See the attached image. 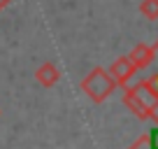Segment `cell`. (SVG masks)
I'll list each match as a JSON object with an SVG mask.
<instances>
[{
  "label": "cell",
  "instance_id": "1",
  "mask_svg": "<svg viewBox=\"0 0 158 149\" xmlns=\"http://www.w3.org/2000/svg\"><path fill=\"white\" fill-rule=\"evenodd\" d=\"M116 86L118 84H116V79H114L112 74H109V70L100 68V65H98V68H93L84 79L79 82V89L84 91L93 103H105V100L114 93Z\"/></svg>",
  "mask_w": 158,
  "mask_h": 149
},
{
  "label": "cell",
  "instance_id": "2",
  "mask_svg": "<svg viewBox=\"0 0 158 149\" xmlns=\"http://www.w3.org/2000/svg\"><path fill=\"white\" fill-rule=\"evenodd\" d=\"M126 91H130V93H133L142 105H147L151 112L158 109V86H156V82H153L151 77L139 79L137 84H133V86H126Z\"/></svg>",
  "mask_w": 158,
  "mask_h": 149
},
{
  "label": "cell",
  "instance_id": "3",
  "mask_svg": "<svg viewBox=\"0 0 158 149\" xmlns=\"http://www.w3.org/2000/svg\"><path fill=\"white\" fill-rule=\"evenodd\" d=\"M109 74L116 79L118 86L126 89V86H130V82L135 79L137 68H135V63L130 61V56H118V58H114V63L109 65Z\"/></svg>",
  "mask_w": 158,
  "mask_h": 149
},
{
  "label": "cell",
  "instance_id": "4",
  "mask_svg": "<svg viewBox=\"0 0 158 149\" xmlns=\"http://www.w3.org/2000/svg\"><path fill=\"white\" fill-rule=\"evenodd\" d=\"M123 105L137 117L139 121H156V124H158V114H156V112H151L147 105H142L130 91H126V89H123Z\"/></svg>",
  "mask_w": 158,
  "mask_h": 149
},
{
  "label": "cell",
  "instance_id": "5",
  "mask_svg": "<svg viewBox=\"0 0 158 149\" xmlns=\"http://www.w3.org/2000/svg\"><path fill=\"white\" fill-rule=\"evenodd\" d=\"M128 56H130V61L135 63L137 70H144V68H149V65L153 63V58H156V47L139 42V45L133 47V51H130Z\"/></svg>",
  "mask_w": 158,
  "mask_h": 149
},
{
  "label": "cell",
  "instance_id": "6",
  "mask_svg": "<svg viewBox=\"0 0 158 149\" xmlns=\"http://www.w3.org/2000/svg\"><path fill=\"white\" fill-rule=\"evenodd\" d=\"M35 79L44 86V89H51L54 84H58L60 72H58V68H56L51 61H44V63L37 68V72H35Z\"/></svg>",
  "mask_w": 158,
  "mask_h": 149
},
{
  "label": "cell",
  "instance_id": "7",
  "mask_svg": "<svg viewBox=\"0 0 158 149\" xmlns=\"http://www.w3.org/2000/svg\"><path fill=\"white\" fill-rule=\"evenodd\" d=\"M139 14L149 21H156L158 19V0H142L139 2Z\"/></svg>",
  "mask_w": 158,
  "mask_h": 149
},
{
  "label": "cell",
  "instance_id": "8",
  "mask_svg": "<svg viewBox=\"0 0 158 149\" xmlns=\"http://www.w3.org/2000/svg\"><path fill=\"white\" fill-rule=\"evenodd\" d=\"M128 149H151V147H149V135H147V133H144V135H139V138L135 140V142L130 144Z\"/></svg>",
  "mask_w": 158,
  "mask_h": 149
},
{
  "label": "cell",
  "instance_id": "9",
  "mask_svg": "<svg viewBox=\"0 0 158 149\" xmlns=\"http://www.w3.org/2000/svg\"><path fill=\"white\" fill-rule=\"evenodd\" d=\"M149 147H151V149H158V124H156V128H153V130H149Z\"/></svg>",
  "mask_w": 158,
  "mask_h": 149
},
{
  "label": "cell",
  "instance_id": "10",
  "mask_svg": "<svg viewBox=\"0 0 158 149\" xmlns=\"http://www.w3.org/2000/svg\"><path fill=\"white\" fill-rule=\"evenodd\" d=\"M10 2H12V0H0V12L5 10V7H7V5H10Z\"/></svg>",
  "mask_w": 158,
  "mask_h": 149
},
{
  "label": "cell",
  "instance_id": "11",
  "mask_svg": "<svg viewBox=\"0 0 158 149\" xmlns=\"http://www.w3.org/2000/svg\"><path fill=\"white\" fill-rule=\"evenodd\" d=\"M151 79H153V82H156V86H158V72H156V74H153Z\"/></svg>",
  "mask_w": 158,
  "mask_h": 149
},
{
  "label": "cell",
  "instance_id": "12",
  "mask_svg": "<svg viewBox=\"0 0 158 149\" xmlns=\"http://www.w3.org/2000/svg\"><path fill=\"white\" fill-rule=\"evenodd\" d=\"M153 47H156V49H158V42H156V45H153Z\"/></svg>",
  "mask_w": 158,
  "mask_h": 149
}]
</instances>
